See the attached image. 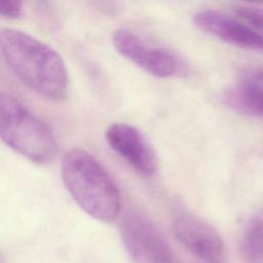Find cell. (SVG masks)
Returning <instances> with one entry per match:
<instances>
[{
	"label": "cell",
	"mask_w": 263,
	"mask_h": 263,
	"mask_svg": "<svg viewBox=\"0 0 263 263\" xmlns=\"http://www.w3.org/2000/svg\"><path fill=\"white\" fill-rule=\"evenodd\" d=\"M177 239L205 263H228L225 243L219 232L206 221L190 213L179 214L174 221Z\"/></svg>",
	"instance_id": "8992f818"
},
{
	"label": "cell",
	"mask_w": 263,
	"mask_h": 263,
	"mask_svg": "<svg viewBox=\"0 0 263 263\" xmlns=\"http://www.w3.org/2000/svg\"><path fill=\"white\" fill-rule=\"evenodd\" d=\"M240 251L248 263H263V206L247 222L241 236Z\"/></svg>",
	"instance_id": "30bf717a"
},
{
	"label": "cell",
	"mask_w": 263,
	"mask_h": 263,
	"mask_svg": "<svg viewBox=\"0 0 263 263\" xmlns=\"http://www.w3.org/2000/svg\"><path fill=\"white\" fill-rule=\"evenodd\" d=\"M23 13V4L13 0H0V16L16 18Z\"/></svg>",
	"instance_id": "7c38bea8"
},
{
	"label": "cell",
	"mask_w": 263,
	"mask_h": 263,
	"mask_svg": "<svg viewBox=\"0 0 263 263\" xmlns=\"http://www.w3.org/2000/svg\"><path fill=\"white\" fill-rule=\"evenodd\" d=\"M235 12L242 22L263 33V7L243 5L236 7Z\"/></svg>",
	"instance_id": "8fae6325"
},
{
	"label": "cell",
	"mask_w": 263,
	"mask_h": 263,
	"mask_svg": "<svg viewBox=\"0 0 263 263\" xmlns=\"http://www.w3.org/2000/svg\"><path fill=\"white\" fill-rule=\"evenodd\" d=\"M0 49L11 71L32 90L50 101L67 97L68 70L52 47L23 31L4 29L0 32Z\"/></svg>",
	"instance_id": "6da1fadb"
},
{
	"label": "cell",
	"mask_w": 263,
	"mask_h": 263,
	"mask_svg": "<svg viewBox=\"0 0 263 263\" xmlns=\"http://www.w3.org/2000/svg\"><path fill=\"white\" fill-rule=\"evenodd\" d=\"M112 42L122 57L152 76L168 78L182 72L183 65L176 53L144 40L128 29L116 30Z\"/></svg>",
	"instance_id": "5b68a950"
},
{
	"label": "cell",
	"mask_w": 263,
	"mask_h": 263,
	"mask_svg": "<svg viewBox=\"0 0 263 263\" xmlns=\"http://www.w3.org/2000/svg\"><path fill=\"white\" fill-rule=\"evenodd\" d=\"M105 138L112 150L139 174L152 177L157 173V154L139 128L128 123L116 122L107 128Z\"/></svg>",
	"instance_id": "52a82bcc"
},
{
	"label": "cell",
	"mask_w": 263,
	"mask_h": 263,
	"mask_svg": "<svg viewBox=\"0 0 263 263\" xmlns=\"http://www.w3.org/2000/svg\"><path fill=\"white\" fill-rule=\"evenodd\" d=\"M120 236L134 263H177L161 231L140 213L132 212L124 216Z\"/></svg>",
	"instance_id": "277c9868"
},
{
	"label": "cell",
	"mask_w": 263,
	"mask_h": 263,
	"mask_svg": "<svg viewBox=\"0 0 263 263\" xmlns=\"http://www.w3.org/2000/svg\"><path fill=\"white\" fill-rule=\"evenodd\" d=\"M0 139L9 148L39 163H49L58 154L52 129L11 95L0 90Z\"/></svg>",
	"instance_id": "3957f363"
},
{
	"label": "cell",
	"mask_w": 263,
	"mask_h": 263,
	"mask_svg": "<svg viewBox=\"0 0 263 263\" xmlns=\"http://www.w3.org/2000/svg\"><path fill=\"white\" fill-rule=\"evenodd\" d=\"M61 171L68 192L87 215L104 223L117 219L122 203L119 189L97 158L82 149L70 150Z\"/></svg>",
	"instance_id": "7a4b0ae2"
},
{
	"label": "cell",
	"mask_w": 263,
	"mask_h": 263,
	"mask_svg": "<svg viewBox=\"0 0 263 263\" xmlns=\"http://www.w3.org/2000/svg\"><path fill=\"white\" fill-rule=\"evenodd\" d=\"M224 103L237 113L263 117V66L249 68L223 92Z\"/></svg>",
	"instance_id": "9c48e42d"
},
{
	"label": "cell",
	"mask_w": 263,
	"mask_h": 263,
	"mask_svg": "<svg viewBox=\"0 0 263 263\" xmlns=\"http://www.w3.org/2000/svg\"><path fill=\"white\" fill-rule=\"evenodd\" d=\"M193 22L197 28L223 42L241 48L263 50V33L240 18L215 9H203L195 12Z\"/></svg>",
	"instance_id": "ba28073f"
}]
</instances>
